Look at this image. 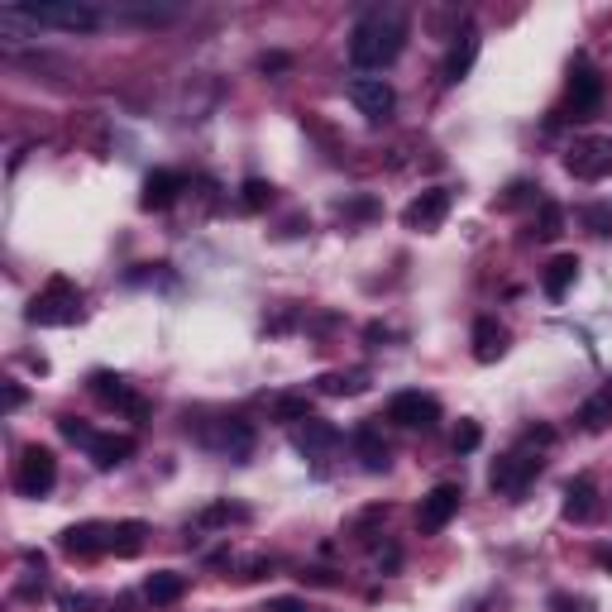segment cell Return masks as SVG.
Instances as JSON below:
<instances>
[{
  "mask_svg": "<svg viewBox=\"0 0 612 612\" xmlns=\"http://www.w3.org/2000/svg\"><path fill=\"white\" fill-rule=\"evenodd\" d=\"M182 173H173V168H158V173L144 177V192H139V206L144 211H168L177 197H182Z\"/></svg>",
  "mask_w": 612,
  "mask_h": 612,
  "instance_id": "cell-15",
  "label": "cell"
},
{
  "mask_svg": "<svg viewBox=\"0 0 612 612\" xmlns=\"http://www.w3.org/2000/svg\"><path fill=\"white\" fill-rule=\"evenodd\" d=\"M450 192L445 187H426V192H416L412 201H407V211H402V225L407 230H416V235H436L440 225H445V216H450Z\"/></svg>",
  "mask_w": 612,
  "mask_h": 612,
  "instance_id": "cell-10",
  "label": "cell"
},
{
  "mask_svg": "<svg viewBox=\"0 0 612 612\" xmlns=\"http://www.w3.org/2000/svg\"><path fill=\"white\" fill-rule=\"evenodd\" d=\"M96 469H120L134 455V436H96V445L87 450Z\"/></svg>",
  "mask_w": 612,
  "mask_h": 612,
  "instance_id": "cell-25",
  "label": "cell"
},
{
  "mask_svg": "<svg viewBox=\"0 0 612 612\" xmlns=\"http://www.w3.org/2000/svg\"><path fill=\"white\" fill-rule=\"evenodd\" d=\"M249 517V507H235V503H216V507H206L197 517V526H225V522H244Z\"/></svg>",
  "mask_w": 612,
  "mask_h": 612,
  "instance_id": "cell-31",
  "label": "cell"
},
{
  "mask_svg": "<svg viewBox=\"0 0 612 612\" xmlns=\"http://www.w3.org/2000/svg\"><path fill=\"white\" fill-rule=\"evenodd\" d=\"M120 612H134V598H120Z\"/></svg>",
  "mask_w": 612,
  "mask_h": 612,
  "instance_id": "cell-40",
  "label": "cell"
},
{
  "mask_svg": "<svg viewBox=\"0 0 612 612\" xmlns=\"http://www.w3.org/2000/svg\"><path fill=\"white\" fill-rule=\"evenodd\" d=\"M369 388V369H335L316 378V393L321 397H359Z\"/></svg>",
  "mask_w": 612,
  "mask_h": 612,
  "instance_id": "cell-23",
  "label": "cell"
},
{
  "mask_svg": "<svg viewBox=\"0 0 612 612\" xmlns=\"http://www.w3.org/2000/svg\"><path fill=\"white\" fill-rule=\"evenodd\" d=\"M402 48H407V15L402 10H369L354 24L350 63L359 72H383L402 58Z\"/></svg>",
  "mask_w": 612,
  "mask_h": 612,
  "instance_id": "cell-1",
  "label": "cell"
},
{
  "mask_svg": "<svg viewBox=\"0 0 612 612\" xmlns=\"http://www.w3.org/2000/svg\"><path fill=\"white\" fill-rule=\"evenodd\" d=\"M58 550L72 555V560H96V555H110V526L106 522H77L58 536Z\"/></svg>",
  "mask_w": 612,
  "mask_h": 612,
  "instance_id": "cell-12",
  "label": "cell"
},
{
  "mask_svg": "<svg viewBox=\"0 0 612 612\" xmlns=\"http://www.w3.org/2000/svg\"><path fill=\"white\" fill-rule=\"evenodd\" d=\"M24 15L34 24H48V29H67V34H91L101 24V10L96 5H82V0H53V5H24Z\"/></svg>",
  "mask_w": 612,
  "mask_h": 612,
  "instance_id": "cell-6",
  "label": "cell"
},
{
  "mask_svg": "<svg viewBox=\"0 0 612 612\" xmlns=\"http://www.w3.org/2000/svg\"><path fill=\"white\" fill-rule=\"evenodd\" d=\"M263 612H306V603H297V598H273Z\"/></svg>",
  "mask_w": 612,
  "mask_h": 612,
  "instance_id": "cell-37",
  "label": "cell"
},
{
  "mask_svg": "<svg viewBox=\"0 0 612 612\" xmlns=\"http://www.w3.org/2000/svg\"><path fill=\"white\" fill-rule=\"evenodd\" d=\"M350 440H354V455H359V464H364L369 474H388L393 450H388V440L378 436V426H359Z\"/></svg>",
  "mask_w": 612,
  "mask_h": 612,
  "instance_id": "cell-18",
  "label": "cell"
},
{
  "mask_svg": "<svg viewBox=\"0 0 612 612\" xmlns=\"http://www.w3.org/2000/svg\"><path fill=\"white\" fill-rule=\"evenodd\" d=\"M58 483V459L48 445H24L20 450V464H15V488L20 498H48Z\"/></svg>",
  "mask_w": 612,
  "mask_h": 612,
  "instance_id": "cell-5",
  "label": "cell"
},
{
  "mask_svg": "<svg viewBox=\"0 0 612 612\" xmlns=\"http://www.w3.org/2000/svg\"><path fill=\"white\" fill-rule=\"evenodd\" d=\"M144 536H149V526L130 517V522H115L110 526V555H120V560H134L139 550H144Z\"/></svg>",
  "mask_w": 612,
  "mask_h": 612,
  "instance_id": "cell-24",
  "label": "cell"
},
{
  "mask_svg": "<svg viewBox=\"0 0 612 612\" xmlns=\"http://www.w3.org/2000/svg\"><path fill=\"white\" fill-rule=\"evenodd\" d=\"M58 431H63V440L82 445V450H91V445H96V431H91L87 421H77V416H58Z\"/></svg>",
  "mask_w": 612,
  "mask_h": 612,
  "instance_id": "cell-32",
  "label": "cell"
},
{
  "mask_svg": "<svg viewBox=\"0 0 612 612\" xmlns=\"http://www.w3.org/2000/svg\"><path fill=\"white\" fill-rule=\"evenodd\" d=\"M450 445H455V455H474L483 445V426L479 421H459L455 436H450Z\"/></svg>",
  "mask_w": 612,
  "mask_h": 612,
  "instance_id": "cell-30",
  "label": "cell"
},
{
  "mask_svg": "<svg viewBox=\"0 0 612 612\" xmlns=\"http://www.w3.org/2000/svg\"><path fill=\"white\" fill-rule=\"evenodd\" d=\"M474 58H479V29L474 24H464L455 34V44H450V53H445V63H440V77L455 87V82H464L469 77V67H474Z\"/></svg>",
  "mask_w": 612,
  "mask_h": 612,
  "instance_id": "cell-14",
  "label": "cell"
},
{
  "mask_svg": "<svg viewBox=\"0 0 612 612\" xmlns=\"http://www.w3.org/2000/svg\"><path fill=\"white\" fill-rule=\"evenodd\" d=\"M565 168H569V177H579V182H603V177L612 173V139H603V134L574 139L565 153Z\"/></svg>",
  "mask_w": 612,
  "mask_h": 612,
  "instance_id": "cell-7",
  "label": "cell"
},
{
  "mask_svg": "<svg viewBox=\"0 0 612 612\" xmlns=\"http://www.w3.org/2000/svg\"><path fill=\"white\" fill-rule=\"evenodd\" d=\"M459 503H464V488H459V483H436V488L421 498V507H416V526H421L426 536H436V531H445V526L459 517Z\"/></svg>",
  "mask_w": 612,
  "mask_h": 612,
  "instance_id": "cell-9",
  "label": "cell"
},
{
  "mask_svg": "<svg viewBox=\"0 0 612 612\" xmlns=\"http://www.w3.org/2000/svg\"><path fill=\"white\" fill-rule=\"evenodd\" d=\"M77 316H82V292L72 278H48L44 292H34L24 306L29 326H72Z\"/></svg>",
  "mask_w": 612,
  "mask_h": 612,
  "instance_id": "cell-2",
  "label": "cell"
},
{
  "mask_svg": "<svg viewBox=\"0 0 612 612\" xmlns=\"http://www.w3.org/2000/svg\"><path fill=\"white\" fill-rule=\"evenodd\" d=\"M273 197H278V187H273L268 177H244V182H240V211H249V216L268 211V206H273Z\"/></svg>",
  "mask_w": 612,
  "mask_h": 612,
  "instance_id": "cell-26",
  "label": "cell"
},
{
  "mask_svg": "<svg viewBox=\"0 0 612 612\" xmlns=\"http://www.w3.org/2000/svg\"><path fill=\"white\" fill-rule=\"evenodd\" d=\"M182 593H187V579L177 569H153L144 579V603H153V608H173Z\"/></svg>",
  "mask_w": 612,
  "mask_h": 612,
  "instance_id": "cell-20",
  "label": "cell"
},
{
  "mask_svg": "<svg viewBox=\"0 0 612 612\" xmlns=\"http://www.w3.org/2000/svg\"><path fill=\"white\" fill-rule=\"evenodd\" d=\"M598 565H603V569H612V550H598Z\"/></svg>",
  "mask_w": 612,
  "mask_h": 612,
  "instance_id": "cell-39",
  "label": "cell"
},
{
  "mask_svg": "<svg viewBox=\"0 0 612 612\" xmlns=\"http://www.w3.org/2000/svg\"><path fill=\"white\" fill-rule=\"evenodd\" d=\"M574 278H579V259H574V254H555V259L546 263V273H541V292H546L550 302H565V292L574 287Z\"/></svg>",
  "mask_w": 612,
  "mask_h": 612,
  "instance_id": "cell-21",
  "label": "cell"
},
{
  "mask_svg": "<svg viewBox=\"0 0 612 612\" xmlns=\"http://www.w3.org/2000/svg\"><path fill=\"white\" fill-rule=\"evenodd\" d=\"M522 440L531 445V450H550V445H555V431H550V426H531Z\"/></svg>",
  "mask_w": 612,
  "mask_h": 612,
  "instance_id": "cell-34",
  "label": "cell"
},
{
  "mask_svg": "<svg viewBox=\"0 0 612 612\" xmlns=\"http://www.w3.org/2000/svg\"><path fill=\"white\" fill-rule=\"evenodd\" d=\"M598 106H603V77H598V72H589V67L569 72V91H565L569 120H589Z\"/></svg>",
  "mask_w": 612,
  "mask_h": 612,
  "instance_id": "cell-13",
  "label": "cell"
},
{
  "mask_svg": "<svg viewBox=\"0 0 612 612\" xmlns=\"http://www.w3.org/2000/svg\"><path fill=\"white\" fill-rule=\"evenodd\" d=\"M541 469H546L541 450H507L503 459H493V469H488V488H493L498 498H507V503H522V493L541 479Z\"/></svg>",
  "mask_w": 612,
  "mask_h": 612,
  "instance_id": "cell-3",
  "label": "cell"
},
{
  "mask_svg": "<svg viewBox=\"0 0 612 612\" xmlns=\"http://www.w3.org/2000/svg\"><path fill=\"white\" fill-rule=\"evenodd\" d=\"M402 565V550L397 546H388V550H378V569H383V574H393V569Z\"/></svg>",
  "mask_w": 612,
  "mask_h": 612,
  "instance_id": "cell-35",
  "label": "cell"
},
{
  "mask_svg": "<svg viewBox=\"0 0 612 612\" xmlns=\"http://www.w3.org/2000/svg\"><path fill=\"white\" fill-rule=\"evenodd\" d=\"M292 445H297L306 459H326L330 450L340 445V426H330V421H316V416H311V421H302V426H297Z\"/></svg>",
  "mask_w": 612,
  "mask_h": 612,
  "instance_id": "cell-16",
  "label": "cell"
},
{
  "mask_svg": "<svg viewBox=\"0 0 612 612\" xmlns=\"http://www.w3.org/2000/svg\"><path fill=\"white\" fill-rule=\"evenodd\" d=\"M287 67H292V58H287V53H263V58H259L263 77H278V72H287Z\"/></svg>",
  "mask_w": 612,
  "mask_h": 612,
  "instance_id": "cell-33",
  "label": "cell"
},
{
  "mask_svg": "<svg viewBox=\"0 0 612 612\" xmlns=\"http://www.w3.org/2000/svg\"><path fill=\"white\" fill-rule=\"evenodd\" d=\"M598 517V483L589 474H579V479L565 483V522H593Z\"/></svg>",
  "mask_w": 612,
  "mask_h": 612,
  "instance_id": "cell-17",
  "label": "cell"
},
{
  "mask_svg": "<svg viewBox=\"0 0 612 612\" xmlns=\"http://www.w3.org/2000/svg\"><path fill=\"white\" fill-rule=\"evenodd\" d=\"M350 101H354V110L364 115V120H388L393 115V106H397V91L383 82V77H354L350 82Z\"/></svg>",
  "mask_w": 612,
  "mask_h": 612,
  "instance_id": "cell-11",
  "label": "cell"
},
{
  "mask_svg": "<svg viewBox=\"0 0 612 612\" xmlns=\"http://www.w3.org/2000/svg\"><path fill=\"white\" fill-rule=\"evenodd\" d=\"M565 235V211L555 201H541V220H536V240H560Z\"/></svg>",
  "mask_w": 612,
  "mask_h": 612,
  "instance_id": "cell-29",
  "label": "cell"
},
{
  "mask_svg": "<svg viewBox=\"0 0 612 612\" xmlns=\"http://www.w3.org/2000/svg\"><path fill=\"white\" fill-rule=\"evenodd\" d=\"M63 608H67V612H87V608H91V598H63Z\"/></svg>",
  "mask_w": 612,
  "mask_h": 612,
  "instance_id": "cell-38",
  "label": "cell"
},
{
  "mask_svg": "<svg viewBox=\"0 0 612 612\" xmlns=\"http://www.w3.org/2000/svg\"><path fill=\"white\" fill-rule=\"evenodd\" d=\"M503 354H507V330L493 316H479L474 321V359L479 364H498Z\"/></svg>",
  "mask_w": 612,
  "mask_h": 612,
  "instance_id": "cell-22",
  "label": "cell"
},
{
  "mask_svg": "<svg viewBox=\"0 0 612 612\" xmlns=\"http://www.w3.org/2000/svg\"><path fill=\"white\" fill-rule=\"evenodd\" d=\"M273 421H311V397L306 393H283V397H273Z\"/></svg>",
  "mask_w": 612,
  "mask_h": 612,
  "instance_id": "cell-28",
  "label": "cell"
},
{
  "mask_svg": "<svg viewBox=\"0 0 612 612\" xmlns=\"http://www.w3.org/2000/svg\"><path fill=\"white\" fill-rule=\"evenodd\" d=\"M579 426H584V431H593V436L612 426V383L598 397H589V402L579 407Z\"/></svg>",
  "mask_w": 612,
  "mask_h": 612,
  "instance_id": "cell-27",
  "label": "cell"
},
{
  "mask_svg": "<svg viewBox=\"0 0 612 612\" xmlns=\"http://www.w3.org/2000/svg\"><path fill=\"white\" fill-rule=\"evenodd\" d=\"M24 407V388L20 383H5V412H20Z\"/></svg>",
  "mask_w": 612,
  "mask_h": 612,
  "instance_id": "cell-36",
  "label": "cell"
},
{
  "mask_svg": "<svg viewBox=\"0 0 612 612\" xmlns=\"http://www.w3.org/2000/svg\"><path fill=\"white\" fill-rule=\"evenodd\" d=\"M225 450V455L235 459V464H244V459L254 455V426L249 421H240V416H230V421H220V431L211 436Z\"/></svg>",
  "mask_w": 612,
  "mask_h": 612,
  "instance_id": "cell-19",
  "label": "cell"
},
{
  "mask_svg": "<svg viewBox=\"0 0 612 612\" xmlns=\"http://www.w3.org/2000/svg\"><path fill=\"white\" fill-rule=\"evenodd\" d=\"M87 388H91V397H96L101 407H110V412H120V416H130V421H144V416L153 412L149 402L134 393L130 378H120V373H110V369H96V373H91Z\"/></svg>",
  "mask_w": 612,
  "mask_h": 612,
  "instance_id": "cell-4",
  "label": "cell"
},
{
  "mask_svg": "<svg viewBox=\"0 0 612 612\" xmlns=\"http://www.w3.org/2000/svg\"><path fill=\"white\" fill-rule=\"evenodd\" d=\"M388 421H393V426H402V431H436L440 402L431 393H416V388L393 393V402H388Z\"/></svg>",
  "mask_w": 612,
  "mask_h": 612,
  "instance_id": "cell-8",
  "label": "cell"
}]
</instances>
